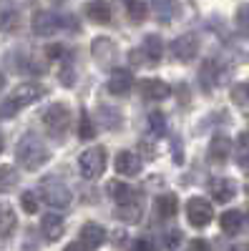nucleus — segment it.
<instances>
[{"label": "nucleus", "instance_id": "f257e3e1", "mask_svg": "<svg viewBox=\"0 0 249 251\" xmlns=\"http://www.w3.org/2000/svg\"><path fill=\"white\" fill-rule=\"evenodd\" d=\"M48 156H51V153H48V146L40 141L38 136H33V133H28V136L20 138L18 149H15L18 163L23 166V169H28V171H38L40 166L48 161Z\"/></svg>", "mask_w": 249, "mask_h": 251}, {"label": "nucleus", "instance_id": "f03ea898", "mask_svg": "<svg viewBox=\"0 0 249 251\" xmlns=\"http://www.w3.org/2000/svg\"><path fill=\"white\" fill-rule=\"evenodd\" d=\"M103 169H106V151L98 149V146H93V149H86L81 156H78V171L83 178L88 181H96Z\"/></svg>", "mask_w": 249, "mask_h": 251}, {"label": "nucleus", "instance_id": "7ed1b4c3", "mask_svg": "<svg viewBox=\"0 0 249 251\" xmlns=\"http://www.w3.org/2000/svg\"><path fill=\"white\" fill-rule=\"evenodd\" d=\"M43 123H46V131L53 138H63V133L68 131V123H71V111L63 106V103H53L43 111Z\"/></svg>", "mask_w": 249, "mask_h": 251}, {"label": "nucleus", "instance_id": "20e7f679", "mask_svg": "<svg viewBox=\"0 0 249 251\" xmlns=\"http://www.w3.org/2000/svg\"><path fill=\"white\" fill-rule=\"evenodd\" d=\"M40 194L48 201V206H55V208H68L71 206V188L58 181V178H43L40 181Z\"/></svg>", "mask_w": 249, "mask_h": 251}, {"label": "nucleus", "instance_id": "39448f33", "mask_svg": "<svg viewBox=\"0 0 249 251\" xmlns=\"http://www.w3.org/2000/svg\"><path fill=\"white\" fill-rule=\"evenodd\" d=\"M186 219H189L192 226L204 228L206 224L214 219V208H212V203L206 201V199L194 196V199H189V203H186Z\"/></svg>", "mask_w": 249, "mask_h": 251}, {"label": "nucleus", "instance_id": "423d86ee", "mask_svg": "<svg viewBox=\"0 0 249 251\" xmlns=\"http://www.w3.org/2000/svg\"><path fill=\"white\" fill-rule=\"evenodd\" d=\"M46 96V88L40 86V83H23V86H15L13 93L8 96V100L13 103V108L20 111L23 106H30V103H35L38 98Z\"/></svg>", "mask_w": 249, "mask_h": 251}, {"label": "nucleus", "instance_id": "0eeeda50", "mask_svg": "<svg viewBox=\"0 0 249 251\" xmlns=\"http://www.w3.org/2000/svg\"><path fill=\"white\" fill-rule=\"evenodd\" d=\"M91 55H93V60L98 63V66L109 68V66H116L118 48H116V43H113V40H109V38H103V35H101V38H93Z\"/></svg>", "mask_w": 249, "mask_h": 251}, {"label": "nucleus", "instance_id": "6e6552de", "mask_svg": "<svg viewBox=\"0 0 249 251\" xmlns=\"http://www.w3.org/2000/svg\"><path fill=\"white\" fill-rule=\"evenodd\" d=\"M171 53H174V58L181 60V63H192V60L199 55V38L192 35V33L179 35L174 43H171Z\"/></svg>", "mask_w": 249, "mask_h": 251}, {"label": "nucleus", "instance_id": "1a4fd4ad", "mask_svg": "<svg viewBox=\"0 0 249 251\" xmlns=\"http://www.w3.org/2000/svg\"><path fill=\"white\" fill-rule=\"evenodd\" d=\"M60 15H55L53 10H38L35 15H33V33L35 35H40V38H48V35H53L58 28H60Z\"/></svg>", "mask_w": 249, "mask_h": 251}, {"label": "nucleus", "instance_id": "9d476101", "mask_svg": "<svg viewBox=\"0 0 249 251\" xmlns=\"http://www.w3.org/2000/svg\"><path fill=\"white\" fill-rule=\"evenodd\" d=\"M20 25V13L13 0H0V33H15Z\"/></svg>", "mask_w": 249, "mask_h": 251}, {"label": "nucleus", "instance_id": "9b49d317", "mask_svg": "<svg viewBox=\"0 0 249 251\" xmlns=\"http://www.w3.org/2000/svg\"><path fill=\"white\" fill-rule=\"evenodd\" d=\"M134 86V75L129 68H113L109 75V93L113 96H126Z\"/></svg>", "mask_w": 249, "mask_h": 251}, {"label": "nucleus", "instance_id": "f8f14e48", "mask_svg": "<svg viewBox=\"0 0 249 251\" xmlns=\"http://www.w3.org/2000/svg\"><path fill=\"white\" fill-rule=\"evenodd\" d=\"M209 194L217 203H229L237 196V183L232 178H212L209 181Z\"/></svg>", "mask_w": 249, "mask_h": 251}, {"label": "nucleus", "instance_id": "ddd939ff", "mask_svg": "<svg viewBox=\"0 0 249 251\" xmlns=\"http://www.w3.org/2000/svg\"><path fill=\"white\" fill-rule=\"evenodd\" d=\"M103 241H106V228H103V226H98V224H93V221H88V224L81 226V244L86 246L88 251L103 246Z\"/></svg>", "mask_w": 249, "mask_h": 251}, {"label": "nucleus", "instance_id": "4468645a", "mask_svg": "<svg viewBox=\"0 0 249 251\" xmlns=\"http://www.w3.org/2000/svg\"><path fill=\"white\" fill-rule=\"evenodd\" d=\"M138 91H141V96L146 98V100H164V98H169V93H171V88L166 86L164 80H159V78L141 80L138 83Z\"/></svg>", "mask_w": 249, "mask_h": 251}, {"label": "nucleus", "instance_id": "2eb2a0df", "mask_svg": "<svg viewBox=\"0 0 249 251\" xmlns=\"http://www.w3.org/2000/svg\"><path fill=\"white\" fill-rule=\"evenodd\" d=\"M116 171L121 174V176H138L141 174V158L134 153V151H121L118 156H116Z\"/></svg>", "mask_w": 249, "mask_h": 251}, {"label": "nucleus", "instance_id": "dca6fc26", "mask_svg": "<svg viewBox=\"0 0 249 251\" xmlns=\"http://www.w3.org/2000/svg\"><path fill=\"white\" fill-rule=\"evenodd\" d=\"M40 231H43V239L46 241H58L66 231V224L58 214H46L43 221H40Z\"/></svg>", "mask_w": 249, "mask_h": 251}, {"label": "nucleus", "instance_id": "f3484780", "mask_svg": "<svg viewBox=\"0 0 249 251\" xmlns=\"http://www.w3.org/2000/svg\"><path fill=\"white\" fill-rule=\"evenodd\" d=\"M199 80H201V86L204 91H212L219 86V80H221V66L217 60H206L204 66L199 68Z\"/></svg>", "mask_w": 249, "mask_h": 251}, {"label": "nucleus", "instance_id": "a211bd4d", "mask_svg": "<svg viewBox=\"0 0 249 251\" xmlns=\"http://www.w3.org/2000/svg\"><path fill=\"white\" fill-rule=\"evenodd\" d=\"M149 10L154 13L156 20H161V23H169V20L176 18L179 5H176V0H149Z\"/></svg>", "mask_w": 249, "mask_h": 251}, {"label": "nucleus", "instance_id": "6ab92c4d", "mask_svg": "<svg viewBox=\"0 0 249 251\" xmlns=\"http://www.w3.org/2000/svg\"><path fill=\"white\" fill-rule=\"evenodd\" d=\"M219 226H221V231L226 236H237L242 231V226H244V216L242 211H237V208H232V211H224L221 219H219Z\"/></svg>", "mask_w": 249, "mask_h": 251}, {"label": "nucleus", "instance_id": "aec40b11", "mask_svg": "<svg viewBox=\"0 0 249 251\" xmlns=\"http://www.w3.org/2000/svg\"><path fill=\"white\" fill-rule=\"evenodd\" d=\"M232 153V141L226 136H214L212 143H209V158L217 161V163H224Z\"/></svg>", "mask_w": 249, "mask_h": 251}, {"label": "nucleus", "instance_id": "412c9836", "mask_svg": "<svg viewBox=\"0 0 249 251\" xmlns=\"http://www.w3.org/2000/svg\"><path fill=\"white\" fill-rule=\"evenodd\" d=\"M143 58H146V63H151V66H156V63L161 60L164 55V43L159 35H146V40H143Z\"/></svg>", "mask_w": 249, "mask_h": 251}, {"label": "nucleus", "instance_id": "4be33fe9", "mask_svg": "<svg viewBox=\"0 0 249 251\" xmlns=\"http://www.w3.org/2000/svg\"><path fill=\"white\" fill-rule=\"evenodd\" d=\"M18 216L13 211V206H0V239H10L15 234Z\"/></svg>", "mask_w": 249, "mask_h": 251}, {"label": "nucleus", "instance_id": "5701e85b", "mask_svg": "<svg viewBox=\"0 0 249 251\" xmlns=\"http://www.w3.org/2000/svg\"><path fill=\"white\" fill-rule=\"evenodd\" d=\"M86 15L91 20H96V23H109L111 20V5L106 0H91L86 5Z\"/></svg>", "mask_w": 249, "mask_h": 251}, {"label": "nucleus", "instance_id": "b1692460", "mask_svg": "<svg viewBox=\"0 0 249 251\" xmlns=\"http://www.w3.org/2000/svg\"><path fill=\"white\" fill-rule=\"evenodd\" d=\"M109 191H111V196H113L116 203H131V201H136V191H134L129 183L111 181V183H109Z\"/></svg>", "mask_w": 249, "mask_h": 251}, {"label": "nucleus", "instance_id": "393cba45", "mask_svg": "<svg viewBox=\"0 0 249 251\" xmlns=\"http://www.w3.org/2000/svg\"><path fill=\"white\" fill-rule=\"evenodd\" d=\"M176 208H179V201H176V194H161L156 199V214L161 219H171L176 216Z\"/></svg>", "mask_w": 249, "mask_h": 251}, {"label": "nucleus", "instance_id": "a878e982", "mask_svg": "<svg viewBox=\"0 0 249 251\" xmlns=\"http://www.w3.org/2000/svg\"><path fill=\"white\" fill-rule=\"evenodd\" d=\"M116 216H118L123 224H138V221H141V206H138V201H131V203H118Z\"/></svg>", "mask_w": 249, "mask_h": 251}, {"label": "nucleus", "instance_id": "bb28decb", "mask_svg": "<svg viewBox=\"0 0 249 251\" xmlns=\"http://www.w3.org/2000/svg\"><path fill=\"white\" fill-rule=\"evenodd\" d=\"M18 181H20V176H18V171L13 169V166H0V194L13 191V188L18 186Z\"/></svg>", "mask_w": 249, "mask_h": 251}, {"label": "nucleus", "instance_id": "cd10ccee", "mask_svg": "<svg viewBox=\"0 0 249 251\" xmlns=\"http://www.w3.org/2000/svg\"><path fill=\"white\" fill-rule=\"evenodd\" d=\"M123 3H126V13H129L131 20L141 23V20L146 18V13H149V5L146 3H141V0H123Z\"/></svg>", "mask_w": 249, "mask_h": 251}, {"label": "nucleus", "instance_id": "c85d7f7f", "mask_svg": "<svg viewBox=\"0 0 249 251\" xmlns=\"http://www.w3.org/2000/svg\"><path fill=\"white\" fill-rule=\"evenodd\" d=\"M149 131L154 136H166V116L161 111H151L149 113Z\"/></svg>", "mask_w": 249, "mask_h": 251}, {"label": "nucleus", "instance_id": "c756f323", "mask_svg": "<svg viewBox=\"0 0 249 251\" xmlns=\"http://www.w3.org/2000/svg\"><path fill=\"white\" fill-rule=\"evenodd\" d=\"M234 23H237V30H239L244 38H249V3H247V5H239Z\"/></svg>", "mask_w": 249, "mask_h": 251}, {"label": "nucleus", "instance_id": "7c9ffc66", "mask_svg": "<svg viewBox=\"0 0 249 251\" xmlns=\"http://www.w3.org/2000/svg\"><path fill=\"white\" fill-rule=\"evenodd\" d=\"M78 136L83 141H88L96 136V128H93V121L88 118V111H81V126H78Z\"/></svg>", "mask_w": 249, "mask_h": 251}, {"label": "nucleus", "instance_id": "2f4dec72", "mask_svg": "<svg viewBox=\"0 0 249 251\" xmlns=\"http://www.w3.org/2000/svg\"><path fill=\"white\" fill-rule=\"evenodd\" d=\"M20 206H23L26 214H35L38 211V196L33 191H26L23 196H20Z\"/></svg>", "mask_w": 249, "mask_h": 251}, {"label": "nucleus", "instance_id": "473e14b6", "mask_svg": "<svg viewBox=\"0 0 249 251\" xmlns=\"http://www.w3.org/2000/svg\"><path fill=\"white\" fill-rule=\"evenodd\" d=\"M237 156H239V163H242V166H249V133H242V136H239Z\"/></svg>", "mask_w": 249, "mask_h": 251}, {"label": "nucleus", "instance_id": "72a5a7b5", "mask_svg": "<svg viewBox=\"0 0 249 251\" xmlns=\"http://www.w3.org/2000/svg\"><path fill=\"white\" fill-rule=\"evenodd\" d=\"M179 241H181V231H179V228H171V231L166 234V246H169V249H176Z\"/></svg>", "mask_w": 249, "mask_h": 251}, {"label": "nucleus", "instance_id": "f704fd0d", "mask_svg": "<svg viewBox=\"0 0 249 251\" xmlns=\"http://www.w3.org/2000/svg\"><path fill=\"white\" fill-rule=\"evenodd\" d=\"M189 251H212L209 249V241H204V239H194L189 244Z\"/></svg>", "mask_w": 249, "mask_h": 251}, {"label": "nucleus", "instance_id": "c9c22d12", "mask_svg": "<svg viewBox=\"0 0 249 251\" xmlns=\"http://www.w3.org/2000/svg\"><path fill=\"white\" fill-rule=\"evenodd\" d=\"M131 251H151V246H149V241L138 239V241H134V244H131Z\"/></svg>", "mask_w": 249, "mask_h": 251}, {"label": "nucleus", "instance_id": "e433bc0d", "mask_svg": "<svg viewBox=\"0 0 249 251\" xmlns=\"http://www.w3.org/2000/svg\"><path fill=\"white\" fill-rule=\"evenodd\" d=\"M63 251H88V249L83 246V244H68V246H66Z\"/></svg>", "mask_w": 249, "mask_h": 251}, {"label": "nucleus", "instance_id": "4c0bfd02", "mask_svg": "<svg viewBox=\"0 0 249 251\" xmlns=\"http://www.w3.org/2000/svg\"><path fill=\"white\" fill-rule=\"evenodd\" d=\"M229 251H249V244H237V246H232Z\"/></svg>", "mask_w": 249, "mask_h": 251}, {"label": "nucleus", "instance_id": "58836bf2", "mask_svg": "<svg viewBox=\"0 0 249 251\" xmlns=\"http://www.w3.org/2000/svg\"><path fill=\"white\" fill-rule=\"evenodd\" d=\"M3 146H5V141H3V133H0V153H3Z\"/></svg>", "mask_w": 249, "mask_h": 251}, {"label": "nucleus", "instance_id": "ea45409f", "mask_svg": "<svg viewBox=\"0 0 249 251\" xmlns=\"http://www.w3.org/2000/svg\"><path fill=\"white\" fill-rule=\"evenodd\" d=\"M5 86V78H3V73H0V88H3Z\"/></svg>", "mask_w": 249, "mask_h": 251}, {"label": "nucleus", "instance_id": "a19ab883", "mask_svg": "<svg viewBox=\"0 0 249 251\" xmlns=\"http://www.w3.org/2000/svg\"><path fill=\"white\" fill-rule=\"evenodd\" d=\"M247 93H249V86H247Z\"/></svg>", "mask_w": 249, "mask_h": 251}]
</instances>
